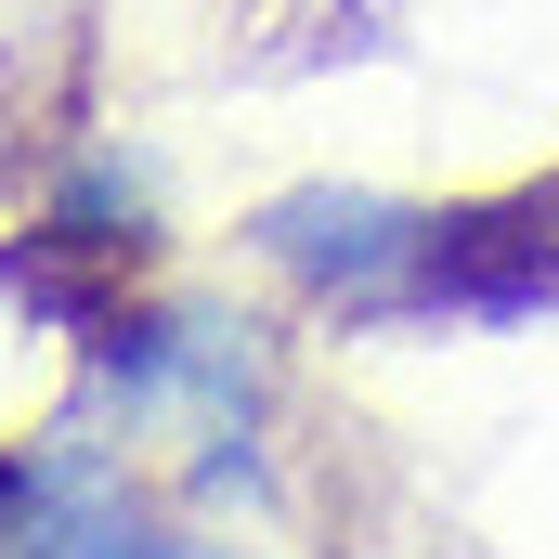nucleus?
Segmentation results:
<instances>
[{
    "label": "nucleus",
    "instance_id": "nucleus-1",
    "mask_svg": "<svg viewBox=\"0 0 559 559\" xmlns=\"http://www.w3.org/2000/svg\"><path fill=\"white\" fill-rule=\"evenodd\" d=\"M105 559H222V547H182V534H156V521H131V534H118Z\"/></svg>",
    "mask_w": 559,
    "mask_h": 559
}]
</instances>
